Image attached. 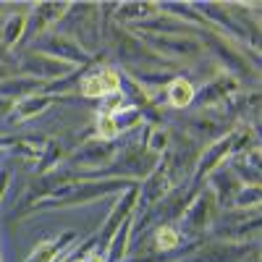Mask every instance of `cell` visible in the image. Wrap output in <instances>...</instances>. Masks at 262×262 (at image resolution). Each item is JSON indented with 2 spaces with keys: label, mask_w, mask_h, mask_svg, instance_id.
I'll list each match as a JSON object with an SVG mask.
<instances>
[{
  "label": "cell",
  "mask_w": 262,
  "mask_h": 262,
  "mask_svg": "<svg viewBox=\"0 0 262 262\" xmlns=\"http://www.w3.org/2000/svg\"><path fill=\"white\" fill-rule=\"evenodd\" d=\"M242 90H244V86H242V81H238L236 76L221 74V76L210 79L202 90H196L194 102H196L200 111H215V107H221L228 100H233L236 95H242Z\"/></svg>",
  "instance_id": "cell-12"
},
{
  "label": "cell",
  "mask_w": 262,
  "mask_h": 262,
  "mask_svg": "<svg viewBox=\"0 0 262 262\" xmlns=\"http://www.w3.org/2000/svg\"><path fill=\"white\" fill-rule=\"evenodd\" d=\"M137 215V212H134ZM134 215L128 217V221L118 228V233L113 236V242H111V247H107V252H105V257H107V262H123L126 257H128V252H131V238H134Z\"/></svg>",
  "instance_id": "cell-25"
},
{
  "label": "cell",
  "mask_w": 262,
  "mask_h": 262,
  "mask_svg": "<svg viewBox=\"0 0 262 262\" xmlns=\"http://www.w3.org/2000/svg\"><path fill=\"white\" fill-rule=\"evenodd\" d=\"M79 97L84 100H111L121 95V69L116 66H90L84 69L79 86Z\"/></svg>",
  "instance_id": "cell-5"
},
{
  "label": "cell",
  "mask_w": 262,
  "mask_h": 262,
  "mask_svg": "<svg viewBox=\"0 0 262 262\" xmlns=\"http://www.w3.org/2000/svg\"><path fill=\"white\" fill-rule=\"evenodd\" d=\"M0 262H3V252H0Z\"/></svg>",
  "instance_id": "cell-33"
},
{
  "label": "cell",
  "mask_w": 262,
  "mask_h": 262,
  "mask_svg": "<svg viewBox=\"0 0 262 262\" xmlns=\"http://www.w3.org/2000/svg\"><path fill=\"white\" fill-rule=\"evenodd\" d=\"M111 100H113V102L105 107V113L111 116L113 128H116V134H118V137H121V134H128L131 128L144 126V116H142L139 107H134L131 102H126L121 95H118V97H111Z\"/></svg>",
  "instance_id": "cell-18"
},
{
  "label": "cell",
  "mask_w": 262,
  "mask_h": 262,
  "mask_svg": "<svg viewBox=\"0 0 262 262\" xmlns=\"http://www.w3.org/2000/svg\"><path fill=\"white\" fill-rule=\"evenodd\" d=\"M228 168L244 186H259V147H252L242 155H233L228 160Z\"/></svg>",
  "instance_id": "cell-21"
},
{
  "label": "cell",
  "mask_w": 262,
  "mask_h": 262,
  "mask_svg": "<svg viewBox=\"0 0 262 262\" xmlns=\"http://www.w3.org/2000/svg\"><path fill=\"white\" fill-rule=\"evenodd\" d=\"M217 215H221V207H217L215 194H212L207 186H202L200 191H196L194 202L186 207L184 217H181L176 226L181 228L184 238H189V236H202V233L212 231Z\"/></svg>",
  "instance_id": "cell-4"
},
{
  "label": "cell",
  "mask_w": 262,
  "mask_h": 262,
  "mask_svg": "<svg viewBox=\"0 0 262 262\" xmlns=\"http://www.w3.org/2000/svg\"><path fill=\"white\" fill-rule=\"evenodd\" d=\"M79 249V236L74 231H63L55 238L39 242L27 262H69Z\"/></svg>",
  "instance_id": "cell-14"
},
{
  "label": "cell",
  "mask_w": 262,
  "mask_h": 262,
  "mask_svg": "<svg viewBox=\"0 0 262 262\" xmlns=\"http://www.w3.org/2000/svg\"><path fill=\"white\" fill-rule=\"evenodd\" d=\"M137 200H139V184L128 186L126 191H121V194L116 196V202H113L111 212H107L100 233L95 236V249H97V252H102V254L107 252V247H111V242H113V236L118 233V228L137 212Z\"/></svg>",
  "instance_id": "cell-6"
},
{
  "label": "cell",
  "mask_w": 262,
  "mask_h": 262,
  "mask_svg": "<svg viewBox=\"0 0 262 262\" xmlns=\"http://www.w3.org/2000/svg\"><path fill=\"white\" fill-rule=\"evenodd\" d=\"M194 97H196L194 81L189 76L176 74V76L168 81V86H165V100L163 102H168L170 107H176V111H186V107L194 105Z\"/></svg>",
  "instance_id": "cell-22"
},
{
  "label": "cell",
  "mask_w": 262,
  "mask_h": 262,
  "mask_svg": "<svg viewBox=\"0 0 262 262\" xmlns=\"http://www.w3.org/2000/svg\"><path fill=\"white\" fill-rule=\"evenodd\" d=\"M84 259H86V262H107V257H105L102 252H97L95 247H90V249L84 252Z\"/></svg>",
  "instance_id": "cell-30"
},
{
  "label": "cell",
  "mask_w": 262,
  "mask_h": 262,
  "mask_svg": "<svg viewBox=\"0 0 262 262\" xmlns=\"http://www.w3.org/2000/svg\"><path fill=\"white\" fill-rule=\"evenodd\" d=\"M233 126H236L233 121H228L223 113H217V111H196L191 118L184 121V131H186L189 139L210 142V144L217 142L221 137H226Z\"/></svg>",
  "instance_id": "cell-11"
},
{
  "label": "cell",
  "mask_w": 262,
  "mask_h": 262,
  "mask_svg": "<svg viewBox=\"0 0 262 262\" xmlns=\"http://www.w3.org/2000/svg\"><path fill=\"white\" fill-rule=\"evenodd\" d=\"M254 249H259V242H207L196 244V249L186 257V262H242Z\"/></svg>",
  "instance_id": "cell-10"
},
{
  "label": "cell",
  "mask_w": 262,
  "mask_h": 262,
  "mask_svg": "<svg viewBox=\"0 0 262 262\" xmlns=\"http://www.w3.org/2000/svg\"><path fill=\"white\" fill-rule=\"evenodd\" d=\"M90 247H95V238H86V242L81 244V249H76V254H74L69 262H86V259H84V252L90 249Z\"/></svg>",
  "instance_id": "cell-29"
},
{
  "label": "cell",
  "mask_w": 262,
  "mask_h": 262,
  "mask_svg": "<svg viewBox=\"0 0 262 262\" xmlns=\"http://www.w3.org/2000/svg\"><path fill=\"white\" fill-rule=\"evenodd\" d=\"M121 142H102V139H90L84 142L79 149H74L71 155H66V165L76 173H86V170H97L105 168L107 163H113L116 155L121 152Z\"/></svg>",
  "instance_id": "cell-8"
},
{
  "label": "cell",
  "mask_w": 262,
  "mask_h": 262,
  "mask_svg": "<svg viewBox=\"0 0 262 262\" xmlns=\"http://www.w3.org/2000/svg\"><path fill=\"white\" fill-rule=\"evenodd\" d=\"M142 147L155 158H163L170 147V131L163 123H144L142 126Z\"/></svg>",
  "instance_id": "cell-24"
},
{
  "label": "cell",
  "mask_w": 262,
  "mask_h": 262,
  "mask_svg": "<svg viewBox=\"0 0 262 262\" xmlns=\"http://www.w3.org/2000/svg\"><path fill=\"white\" fill-rule=\"evenodd\" d=\"M45 81L39 79H29V76H6L0 79V100L6 102H21L27 97H34V95H42L45 92Z\"/></svg>",
  "instance_id": "cell-19"
},
{
  "label": "cell",
  "mask_w": 262,
  "mask_h": 262,
  "mask_svg": "<svg viewBox=\"0 0 262 262\" xmlns=\"http://www.w3.org/2000/svg\"><path fill=\"white\" fill-rule=\"evenodd\" d=\"M184 233L176 223H165V226H155L149 231V247L152 252H179L184 247Z\"/></svg>",
  "instance_id": "cell-23"
},
{
  "label": "cell",
  "mask_w": 262,
  "mask_h": 262,
  "mask_svg": "<svg viewBox=\"0 0 262 262\" xmlns=\"http://www.w3.org/2000/svg\"><path fill=\"white\" fill-rule=\"evenodd\" d=\"M144 45L160 55L168 63H181V60H196L205 58V48L196 37H152V34H137Z\"/></svg>",
  "instance_id": "cell-7"
},
{
  "label": "cell",
  "mask_w": 262,
  "mask_h": 262,
  "mask_svg": "<svg viewBox=\"0 0 262 262\" xmlns=\"http://www.w3.org/2000/svg\"><path fill=\"white\" fill-rule=\"evenodd\" d=\"M16 71H18V76H29V79H39L45 84H53V81H60L66 76L76 74L79 69L71 66V63H63V60H55V58H48V55L27 50L24 55L18 58Z\"/></svg>",
  "instance_id": "cell-9"
},
{
  "label": "cell",
  "mask_w": 262,
  "mask_h": 262,
  "mask_svg": "<svg viewBox=\"0 0 262 262\" xmlns=\"http://www.w3.org/2000/svg\"><path fill=\"white\" fill-rule=\"evenodd\" d=\"M111 21L123 29L128 27H134V24H142V21L152 18V16H158L160 13V3H155V0H131V3H113L111 8Z\"/></svg>",
  "instance_id": "cell-15"
},
{
  "label": "cell",
  "mask_w": 262,
  "mask_h": 262,
  "mask_svg": "<svg viewBox=\"0 0 262 262\" xmlns=\"http://www.w3.org/2000/svg\"><path fill=\"white\" fill-rule=\"evenodd\" d=\"M29 8L32 3L21 6L18 11L0 18V50H16L27 37V24H29Z\"/></svg>",
  "instance_id": "cell-16"
},
{
  "label": "cell",
  "mask_w": 262,
  "mask_h": 262,
  "mask_svg": "<svg viewBox=\"0 0 262 262\" xmlns=\"http://www.w3.org/2000/svg\"><path fill=\"white\" fill-rule=\"evenodd\" d=\"M242 262H259V249H254V252H252L249 257H244Z\"/></svg>",
  "instance_id": "cell-32"
},
{
  "label": "cell",
  "mask_w": 262,
  "mask_h": 262,
  "mask_svg": "<svg viewBox=\"0 0 262 262\" xmlns=\"http://www.w3.org/2000/svg\"><path fill=\"white\" fill-rule=\"evenodd\" d=\"M8 184H11V170H8V168H0V200L6 196Z\"/></svg>",
  "instance_id": "cell-28"
},
{
  "label": "cell",
  "mask_w": 262,
  "mask_h": 262,
  "mask_svg": "<svg viewBox=\"0 0 262 262\" xmlns=\"http://www.w3.org/2000/svg\"><path fill=\"white\" fill-rule=\"evenodd\" d=\"M259 202H262L259 186H242V189H238V194L233 196L231 207L233 210H259Z\"/></svg>",
  "instance_id": "cell-27"
},
{
  "label": "cell",
  "mask_w": 262,
  "mask_h": 262,
  "mask_svg": "<svg viewBox=\"0 0 262 262\" xmlns=\"http://www.w3.org/2000/svg\"><path fill=\"white\" fill-rule=\"evenodd\" d=\"M196 39L202 42L205 53H212L217 60L226 66V71L231 76H236L238 81H242V79H257L259 66L252 58H247V48H238L233 39L217 34V32H210V29L200 32V37H196Z\"/></svg>",
  "instance_id": "cell-1"
},
{
  "label": "cell",
  "mask_w": 262,
  "mask_h": 262,
  "mask_svg": "<svg viewBox=\"0 0 262 262\" xmlns=\"http://www.w3.org/2000/svg\"><path fill=\"white\" fill-rule=\"evenodd\" d=\"M71 11L69 0H45V3H32L29 8V24H27V37L24 39H37L39 34L53 32L58 21L66 18V13Z\"/></svg>",
  "instance_id": "cell-13"
},
{
  "label": "cell",
  "mask_w": 262,
  "mask_h": 262,
  "mask_svg": "<svg viewBox=\"0 0 262 262\" xmlns=\"http://www.w3.org/2000/svg\"><path fill=\"white\" fill-rule=\"evenodd\" d=\"M27 50L48 55V58H55V60H63V63H71V66H76V69H90V66H95L102 58L100 53L90 55L76 39H71L69 34H58V32L39 34L37 39H32V45Z\"/></svg>",
  "instance_id": "cell-2"
},
{
  "label": "cell",
  "mask_w": 262,
  "mask_h": 262,
  "mask_svg": "<svg viewBox=\"0 0 262 262\" xmlns=\"http://www.w3.org/2000/svg\"><path fill=\"white\" fill-rule=\"evenodd\" d=\"M60 163H66V149L58 139H48L45 144V152H42V158L37 163V176H45V173L60 168Z\"/></svg>",
  "instance_id": "cell-26"
},
{
  "label": "cell",
  "mask_w": 262,
  "mask_h": 262,
  "mask_svg": "<svg viewBox=\"0 0 262 262\" xmlns=\"http://www.w3.org/2000/svg\"><path fill=\"white\" fill-rule=\"evenodd\" d=\"M18 137H6V134H0V152H11L13 144H16Z\"/></svg>",
  "instance_id": "cell-31"
},
{
  "label": "cell",
  "mask_w": 262,
  "mask_h": 262,
  "mask_svg": "<svg viewBox=\"0 0 262 262\" xmlns=\"http://www.w3.org/2000/svg\"><path fill=\"white\" fill-rule=\"evenodd\" d=\"M205 186L215 194L217 207H226V210H228V207H231V202H233V196L238 194V189H242L244 184L233 176V170H231L228 165H221L217 170H212L210 176H207Z\"/></svg>",
  "instance_id": "cell-17"
},
{
  "label": "cell",
  "mask_w": 262,
  "mask_h": 262,
  "mask_svg": "<svg viewBox=\"0 0 262 262\" xmlns=\"http://www.w3.org/2000/svg\"><path fill=\"white\" fill-rule=\"evenodd\" d=\"M221 242H257L259 238V210H233L228 207L210 231Z\"/></svg>",
  "instance_id": "cell-3"
},
{
  "label": "cell",
  "mask_w": 262,
  "mask_h": 262,
  "mask_svg": "<svg viewBox=\"0 0 262 262\" xmlns=\"http://www.w3.org/2000/svg\"><path fill=\"white\" fill-rule=\"evenodd\" d=\"M58 100H60V97H53V95H45V92H42V95L27 97V100H21V102H13L8 121L16 123V126L27 123V121H34V118H39L42 113H48Z\"/></svg>",
  "instance_id": "cell-20"
}]
</instances>
